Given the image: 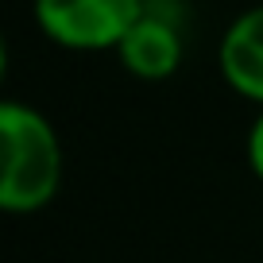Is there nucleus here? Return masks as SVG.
Returning a JSON list of instances; mask_svg holds the SVG:
<instances>
[{
    "label": "nucleus",
    "mask_w": 263,
    "mask_h": 263,
    "mask_svg": "<svg viewBox=\"0 0 263 263\" xmlns=\"http://www.w3.org/2000/svg\"><path fill=\"white\" fill-rule=\"evenodd\" d=\"M66 155L54 124L24 101L0 105V209L39 213L58 197Z\"/></svg>",
    "instance_id": "1"
},
{
    "label": "nucleus",
    "mask_w": 263,
    "mask_h": 263,
    "mask_svg": "<svg viewBox=\"0 0 263 263\" xmlns=\"http://www.w3.org/2000/svg\"><path fill=\"white\" fill-rule=\"evenodd\" d=\"M112 54L140 82H166L178 74L186 54V31H182V16L174 12V0H147L140 20L128 27Z\"/></svg>",
    "instance_id": "3"
},
{
    "label": "nucleus",
    "mask_w": 263,
    "mask_h": 263,
    "mask_svg": "<svg viewBox=\"0 0 263 263\" xmlns=\"http://www.w3.org/2000/svg\"><path fill=\"white\" fill-rule=\"evenodd\" d=\"M221 78L236 97L263 108V4L240 12L221 35L217 50Z\"/></svg>",
    "instance_id": "4"
},
{
    "label": "nucleus",
    "mask_w": 263,
    "mask_h": 263,
    "mask_svg": "<svg viewBox=\"0 0 263 263\" xmlns=\"http://www.w3.org/2000/svg\"><path fill=\"white\" fill-rule=\"evenodd\" d=\"M147 0H35V24L62 50H116Z\"/></svg>",
    "instance_id": "2"
},
{
    "label": "nucleus",
    "mask_w": 263,
    "mask_h": 263,
    "mask_svg": "<svg viewBox=\"0 0 263 263\" xmlns=\"http://www.w3.org/2000/svg\"><path fill=\"white\" fill-rule=\"evenodd\" d=\"M248 166H252V174L263 182V108L255 112L252 128H248Z\"/></svg>",
    "instance_id": "5"
}]
</instances>
